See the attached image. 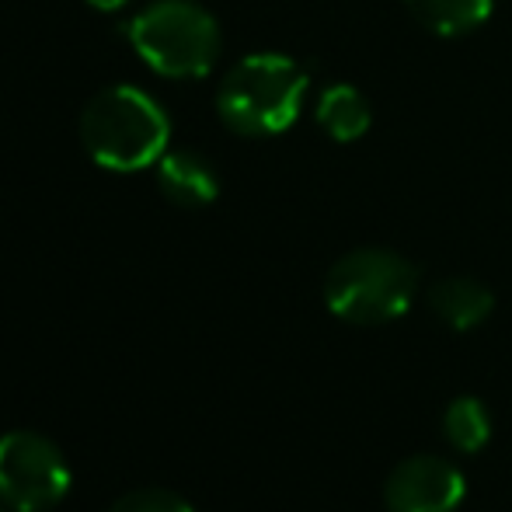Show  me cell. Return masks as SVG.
I'll list each match as a JSON object with an SVG mask.
<instances>
[{
    "mask_svg": "<svg viewBox=\"0 0 512 512\" xmlns=\"http://www.w3.org/2000/svg\"><path fill=\"white\" fill-rule=\"evenodd\" d=\"M171 122L154 95L133 84L98 91L81 115V143L105 171H143L168 154Z\"/></svg>",
    "mask_w": 512,
    "mask_h": 512,
    "instance_id": "6da1fadb",
    "label": "cell"
},
{
    "mask_svg": "<svg viewBox=\"0 0 512 512\" xmlns=\"http://www.w3.org/2000/svg\"><path fill=\"white\" fill-rule=\"evenodd\" d=\"M307 70L283 53H251L227 70L216 91L223 126L241 136H276L297 122Z\"/></svg>",
    "mask_w": 512,
    "mask_h": 512,
    "instance_id": "7a4b0ae2",
    "label": "cell"
},
{
    "mask_svg": "<svg viewBox=\"0 0 512 512\" xmlns=\"http://www.w3.org/2000/svg\"><path fill=\"white\" fill-rule=\"evenodd\" d=\"M126 39L154 74L206 77L220 60V25L196 0H154L126 21Z\"/></svg>",
    "mask_w": 512,
    "mask_h": 512,
    "instance_id": "3957f363",
    "label": "cell"
},
{
    "mask_svg": "<svg viewBox=\"0 0 512 512\" xmlns=\"http://www.w3.org/2000/svg\"><path fill=\"white\" fill-rule=\"evenodd\" d=\"M418 293V269L391 248H356L324 276V304L349 324H387L408 314Z\"/></svg>",
    "mask_w": 512,
    "mask_h": 512,
    "instance_id": "277c9868",
    "label": "cell"
},
{
    "mask_svg": "<svg viewBox=\"0 0 512 512\" xmlns=\"http://www.w3.org/2000/svg\"><path fill=\"white\" fill-rule=\"evenodd\" d=\"M67 453L35 429L0 436V499L11 512H49L70 492Z\"/></svg>",
    "mask_w": 512,
    "mask_h": 512,
    "instance_id": "5b68a950",
    "label": "cell"
},
{
    "mask_svg": "<svg viewBox=\"0 0 512 512\" xmlns=\"http://www.w3.org/2000/svg\"><path fill=\"white\" fill-rule=\"evenodd\" d=\"M467 495V481L450 460L415 453L401 460L384 481L387 512H457Z\"/></svg>",
    "mask_w": 512,
    "mask_h": 512,
    "instance_id": "8992f818",
    "label": "cell"
},
{
    "mask_svg": "<svg viewBox=\"0 0 512 512\" xmlns=\"http://www.w3.org/2000/svg\"><path fill=\"white\" fill-rule=\"evenodd\" d=\"M157 185L175 206L203 209L220 196V178L206 157L192 150H171L157 161Z\"/></svg>",
    "mask_w": 512,
    "mask_h": 512,
    "instance_id": "52a82bcc",
    "label": "cell"
},
{
    "mask_svg": "<svg viewBox=\"0 0 512 512\" xmlns=\"http://www.w3.org/2000/svg\"><path fill=\"white\" fill-rule=\"evenodd\" d=\"M429 307L446 328L474 331L492 317L495 293L471 276H446L429 286Z\"/></svg>",
    "mask_w": 512,
    "mask_h": 512,
    "instance_id": "ba28073f",
    "label": "cell"
},
{
    "mask_svg": "<svg viewBox=\"0 0 512 512\" xmlns=\"http://www.w3.org/2000/svg\"><path fill=\"white\" fill-rule=\"evenodd\" d=\"M370 102L352 84H331L317 98V122L338 143H352L370 129Z\"/></svg>",
    "mask_w": 512,
    "mask_h": 512,
    "instance_id": "9c48e42d",
    "label": "cell"
},
{
    "mask_svg": "<svg viewBox=\"0 0 512 512\" xmlns=\"http://www.w3.org/2000/svg\"><path fill=\"white\" fill-rule=\"evenodd\" d=\"M418 25H425L436 35H467L478 25H485L495 0H405Z\"/></svg>",
    "mask_w": 512,
    "mask_h": 512,
    "instance_id": "30bf717a",
    "label": "cell"
},
{
    "mask_svg": "<svg viewBox=\"0 0 512 512\" xmlns=\"http://www.w3.org/2000/svg\"><path fill=\"white\" fill-rule=\"evenodd\" d=\"M443 436L446 443L453 446L457 453H481L492 439V415H488L485 401L471 398H453L443 411Z\"/></svg>",
    "mask_w": 512,
    "mask_h": 512,
    "instance_id": "8fae6325",
    "label": "cell"
},
{
    "mask_svg": "<svg viewBox=\"0 0 512 512\" xmlns=\"http://www.w3.org/2000/svg\"><path fill=\"white\" fill-rule=\"evenodd\" d=\"M108 512H196L189 499H182L171 488H133L119 495Z\"/></svg>",
    "mask_w": 512,
    "mask_h": 512,
    "instance_id": "7c38bea8",
    "label": "cell"
},
{
    "mask_svg": "<svg viewBox=\"0 0 512 512\" xmlns=\"http://www.w3.org/2000/svg\"><path fill=\"white\" fill-rule=\"evenodd\" d=\"M95 11H122V7L129 4V0H88Z\"/></svg>",
    "mask_w": 512,
    "mask_h": 512,
    "instance_id": "4fadbf2b",
    "label": "cell"
},
{
    "mask_svg": "<svg viewBox=\"0 0 512 512\" xmlns=\"http://www.w3.org/2000/svg\"><path fill=\"white\" fill-rule=\"evenodd\" d=\"M0 512H7V506H4V499H0Z\"/></svg>",
    "mask_w": 512,
    "mask_h": 512,
    "instance_id": "5bb4252c",
    "label": "cell"
}]
</instances>
